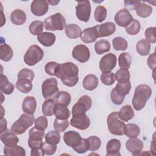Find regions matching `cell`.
I'll use <instances>...</instances> for the list:
<instances>
[{
	"mask_svg": "<svg viewBox=\"0 0 156 156\" xmlns=\"http://www.w3.org/2000/svg\"><path fill=\"white\" fill-rule=\"evenodd\" d=\"M79 68L72 62L58 64L55 76L59 78L62 83L69 87L75 86L79 81Z\"/></svg>",
	"mask_w": 156,
	"mask_h": 156,
	"instance_id": "6da1fadb",
	"label": "cell"
},
{
	"mask_svg": "<svg viewBox=\"0 0 156 156\" xmlns=\"http://www.w3.org/2000/svg\"><path fill=\"white\" fill-rule=\"evenodd\" d=\"M151 94L152 89L149 85L141 84L137 86L135 90L132 99V105L133 108L137 111L143 109Z\"/></svg>",
	"mask_w": 156,
	"mask_h": 156,
	"instance_id": "7a4b0ae2",
	"label": "cell"
},
{
	"mask_svg": "<svg viewBox=\"0 0 156 156\" xmlns=\"http://www.w3.org/2000/svg\"><path fill=\"white\" fill-rule=\"evenodd\" d=\"M35 122V118L33 115L27 113H23L20 118L16 121L10 128V132L16 135H21Z\"/></svg>",
	"mask_w": 156,
	"mask_h": 156,
	"instance_id": "3957f363",
	"label": "cell"
},
{
	"mask_svg": "<svg viewBox=\"0 0 156 156\" xmlns=\"http://www.w3.org/2000/svg\"><path fill=\"white\" fill-rule=\"evenodd\" d=\"M107 122L108 129L112 134L119 136L124 134V128L125 123L119 118L118 112H113L109 114L107 117Z\"/></svg>",
	"mask_w": 156,
	"mask_h": 156,
	"instance_id": "277c9868",
	"label": "cell"
},
{
	"mask_svg": "<svg viewBox=\"0 0 156 156\" xmlns=\"http://www.w3.org/2000/svg\"><path fill=\"white\" fill-rule=\"evenodd\" d=\"M44 29L47 30H62L66 27V20L60 13H56L46 18L43 23Z\"/></svg>",
	"mask_w": 156,
	"mask_h": 156,
	"instance_id": "5b68a950",
	"label": "cell"
},
{
	"mask_svg": "<svg viewBox=\"0 0 156 156\" xmlns=\"http://www.w3.org/2000/svg\"><path fill=\"white\" fill-rule=\"evenodd\" d=\"M41 91L42 95L46 100H55L59 92L57 80L54 77L46 79L42 83Z\"/></svg>",
	"mask_w": 156,
	"mask_h": 156,
	"instance_id": "8992f818",
	"label": "cell"
},
{
	"mask_svg": "<svg viewBox=\"0 0 156 156\" xmlns=\"http://www.w3.org/2000/svg\"><path fill=\"white\" fill-rule=\"evenodd\" d=\"M44 56L42 49L36 44L30 46L24 55V63L29 66H34L40 62Z\"/></svg>",
	"mask_w": 156,
	"mask_h": 156,
	"instance_id": "52a82bcc",
	"label": "cell"
},
{
	"mask_svg": "<svg viewBox=\"0 0 156 156\" xmlns=\"http://www.w3.org/2000/svg\"><path fill=\"white\" fill-rule=\"evenodd\" d=\"M91 105L92 101L89 96H81L72 108L73 116L86 113V112L91 108Z\"/></svg>",
	"mask_w": 156,
	"mask_h": 156,
	"instance_id": "ba28073f",
	"label": "cell"
},
{
	"mask_svg": "<svg viewBox=\"0 0 156 156\" xmlns=\"http://www.w3.org/2000/svg\"><path fill=\"white\" fill-rule=\"evenodd\" d=\"M76 16L81 21L87 22L91 15V4L89 1H78L76 6Z\"/></svg>",
	"mask_w": 156,
	"mask_h": 156,
	"instance_id": "9c48e42d",
	"label": "cell"
},
{
	"mask_svg": "<svg viewBox=\"0 0 156 156\" xmlns=\"http://www.w3.org/2000/svg\"><path fill=\"white\" fill-rule=\"evenodd\" d=\"M116 62L117 58L114 54H107L99 61V69L102 73H111L115 67Z\"/></svg>",
	"mask_w": 156,
	"mask_h": 156,
	"instance_id": "30bf717a",
	"label": "cell"
},
{
	"mask_svg": "<svg viewBox=\"0 0 156 156\" xmlns=\"http://www.w3.org/2000/svg\"><path fill=\"white\" fill-rule=\"evenodd\" d=\"M73 57L80 63L87 62L90 57V52L88 48L84 44L76 46L72 51Z\"/></svg>",
	"mask_w": 156,
	"mask_h": 156,
	"instance_id": "8fae6325",
	"label": "cell"
},
{
	"mask_svg": "<svg viewBox=\"0 0 156 156\" xmlns=\"http://www.w3.org/2000/svg\"><path fill=\"white\" fill-rule=\"evenodd\" d=\"M71 125L79 130H85L90 126V119L86 113L73 116L70 120Z\"/></svg>",
	"mask_w": 156,
	"mask_h": 156,
	"instance_id": "7c38bea8",
	"label": "cell"
},
{
	"mask_svg": "<svg viewBox=\"0 0 156 156\" xmlns=\"http://www.w3.org/2000/svg\"><path fill=\"white\" fill-rule=\"evenodd\" d=\"M114 20L118 26L126 27L132 21L133 17L129 10L123 9L116 13Z\"/></svg>",
	"mask_w": 156,
	"mask_h": 156,
	"instance_id": "4fadbf2b",
	"label": "cell"
},
{
	"mask_svg": "<svg viewBox=\"0 0 156 156\" xmlns=\"http://www.w3.org/2000/svg\"><path fill=\"white\" fill-rule=\"evenodd\" d=\"M49 9L48 1L45 0H34L30 5L32 13L37 16H41L46 14Z\"/></svg>",
	"mask_w": 156,
	"mask_h": 156,
	"instance_id": "5bb4252c",
	"label": "cell"
},
{
	"mask_svg": "<svg viewBox=\"0 0 156 156\" xmlns=\"http://www.w3.org/2000/svg\"><path fill=\"white\" fill-rule=\"evenodd\" d=\"M126 147L132 155H138L143 150V143L137 138H130L126 143Z\"/></svg>",
	"mask_w": 156,
	"mask_h": 156,
	"instance_id": "9a60e30c",
	"label": "cell"
},
{
	"mask_svg": "<svg viewBox=\"0 0 156 156\" xmlns=\"http://www.w3.org/2000/svg\"><path fill=\"white\" fill-rule=\"evenodd\" d=\"M80 38L82 41L85 43H91L95 41L99 38L96 26L85 29L82 32Z\"/></svg>",
	"mask_w": 156,
	"mask_h": 156,
	"instance_id": "2e32d148",
	"label": "cell"
},
{
	"mask_svg": "<svg viewBox=\"0 0 156 156\" xmlns=\"http://www.w3.org/2000/svg\"><path fill=\"white\" fill-rule=\"evenodd\" d=\"M82 140L80 135L76 131L69 130L66 132L63 135V141L65 144L71 147L78 145Z\"/></svg>",
	"mask_w": 156,
	"mask_h": 156,
	"instance_id": "e0dca14e",
	"label": "cell"
},
{
	"mask_svg": "<svg viewBox=\"0 0 156 156\" xmlns=\"http://www.w3.org/2000/svg\"><path fill=\"white\" fill-rule=\"evenodd\" d=\"M99 37H108L113 34L116 30V26L115 24L110 21L105 22L102 23V24L96 26Z\"/></svg>",
	"mask_w": 156,
	"mask_h": 156,
	"instance_id": "ac0fdd59",
	"label": "cell"
},
{
	"mask_svg": "<svg viewBox=\"0 0 156 156\" xmlns=\"http://www.w3.org/2000/svg\"><path fill=\"white\" fill-rule=\"evenodd\" d=\"M121 142L118 139H112L108 141L106 145V155L107 156H117L121 155L119 150L121 148Z\"/></svg>",
	"mask_w": 156,
	"mask_h": 156,
	"instance_id": "d6986e66",
	"label": "cell"
},
{
	"mask_svg": "<svg viewBox=\"0 0 156 156\" xmlns=\"http://www.w3.org/2000/svg\"><path fill=\"white\" fill-rule=\"evenodd\" d=\"M37 107V101L34 96H26L22 104V109L24 113L33 115Z\"/></svg>",
	"mask_w": 156,
	"mask_h": 156,
	"instance_id": "ffe728a7",
	"label": "cell"
},
{
	"mask_svg": "<svg viewBox=\"0 0 156 156\" xmlns=\"http://www.w3.org/2000/svg\"><path fill=\"white\" fill-rule=\"evenodd\" d=\"M1 140L4 146L7 147L15 146L19 141V139L16 136V134L9 131L1 133Z\"/></svg>",
	"mask_w": 156,
	"mask_h": 156,
	"instance_id": "44dd1931",
	"label": "cell"
},
{
	"mask_svg": "<svg viewBox=\"0 0 156 156\" xmlns=\"http://www.w3.org/2000/svg\"><path fill=\"white\" fill-rule=\"evenodd\" d=\"M55 35L51 32H44L37 36L38 41L46 47H49L53 45L55 41Z\"/></svg>",
	"mask_w": 156,
	"mask_h": 156,
	"instance_id": "7402d4cb",
	"label": "cell"
},
{
	"mask_svg": "<svg viewBox=\"0 0 156 156\" xmlns=\"http://www.w3.org/2000/svg\"><path fill=\"white\" fill-rule=\"evenodd\" d=\"M82 85L87 90H94L98 85V78L94 74H88L84 77L82 82Z\"/></svg>",
	"mask_w": 156,
	"mask_h": 156,
	"instance_id": "603a6c76",
	"label": "cell"
},
{
	"mask_svg": "<svg viewBox=\"0 0 156 156\" xmlns=\"http://www.w3.org/2000/svg\"><path fill=\"white\" fill-rule=\"evenodd\" d=\"M10 20L15 25H22L26 21V15L22 10L16 9L11 13Z\"/></svg>",
	"mask_w": 156,
	"mask_h": 156,
	"instance_id": "cb8c5ba5",
	"label": "cell"
},
{
	"mask_svg": "<svg viewBox=\"0 0 156 156\" xmlns=\"http://www.w3.org/2000/svg\"><path fill=\"white\" fill-rule=\"evenodd\" d=\"M65 34L66 35L72 39L77 38L80 37L82 34V30L80 27L76 24H68L65 27Z\"/></svg>",
	"mask_w": 156,
	"mask_h": 156,
	"instance_id": "d4e9b609",
	"label": "cell"
},
{
	"mask_svg": "<svg viewBox=\"0 0 156 156\" xmlns=\"http://www.w3.org/2000/svg\"><path fill=\"white\" fill-rule=\"evenodd\" d=\"M118 116L121 120L127 122L134 116V111L130 105H126L118 112Z\"/></svg>",
	"mask_w": 156,
	"mask_h": 156,
	"instance_id": "484cf974",
	"label": "cell"
},
{
	"mask_svg": "<svg viewBox=\"0 0 156 156\" xmlns=\"http://www.w3.org/2000/svg\"><path fill=\"white\" fill-rule=\"evenodd\" d=\"M0 89L1 92L5 94H11L14 90V85L10 83L6 76L1 74Z\"/></svg>",
	"mask_w": 156,
	"mask_h": 156,
	"instance_id": "4316f807",
	"label": "cell"
},
{
	"mask_svg": "<svg viewBox=\"0 0 156 156\" xmlns=\"http://www.w3.org/2000/svg\"><path fill=\"white\" fill-rule=\"evenodd\" d=\"M13 55L12 48L6 43H2L0 46V58L4 62L10 61Z\"/></svg>",
	"mask_w": 156,
	"mask_h": 156,
	"instance_id": "83f0119b",
	"label": "cell"
},
{
	"mask_svg": "<svg viewBox=\"0 0 156 156\" xmlns=\"http://www.w3.org/2000/svg\"><path fill=\"white\" fill-rule=\"evenodd\" d=\"M15 86L18 90L23 93H28L32 89V81L26 79H18Z\"/></svg>",
	"mask_w": 156,
	"mask_h": 156,
	"instance_id": "f1b7e54d",
	"label": "cell"
},
{
	"mask_svg": "<svg viewBox=\"0 0 156 156\" xmlns=\"http://www.w3.org/2000/svg\"><path fill=\"white\" fill-rule=\"evenodd\" d=\"M54 115L57 119H68L70 116V111L66 107L56 104L54 108Z\"/></svg>",
	"mask_w": 156,
	"mask_h": 156,
	"instance_id": "f546056e",
	"label": "cell"
},
{
	"mask_svg": "<svg viewBox=\"0 0 156 156\" xmlns=\"http://www.w3.org/2000/svg\"><path fill=\"white\" fill-rule=\"evenodd\" d=\"M140 133L139 126L135 124L129 123L125 124L124 133L129 138H136Z\"/></svg>",
	"mask_w": 156,
	"mask_h": 156,
	"instance_id": "4dcf8cb0",
	"label": "cell"
},
{
	"mask_svg": "<svg viewBox=\"0 0 156 156\" xmlns=\"http://www.w3.org/2000/svg\"><path fill=\"white\" fill-rule=\"evenodd\" d=\"M4 154L6 155H11V156H15V155L25 156L26 151L23 147L18 145H15L12 147L4 146Z\"/></svg>",
	"mask_w": 156,
	"mask_h": 156,
	"instance_id": "1f68e13d",
	"label": "cell"
},
{
	"mask_svg": "<svg viewBox=\"0 0 156 156\" xmlns=\"http://www.w3.org/2000/svg\"><path fill=\"white\" fill-rule=\"evenodd\" d=\"M136 49L140 55H147L150 52L151 44L146 39H142L138 41L136 43Z\"/></svg>",
	"mask_w": 156,
	"mask_h": 156,
	"instance_id": "d6a6232c",
	"label": "cell"
},
{
	"mask_svg": "<svg viewBox=\"0 0 156 156\" xmlns=\"http://www.w3.org/2000/svg\"><path fill=\"white\" fill-rule=\"evenodd\" d=\"M56 102L54 99L46 100L42 105V113L44 116H51L54 114Z\"/></svg>",
	"mask_w": 156,
	"mask_h": 156,
	"instance_id": "836d02e7",
	"label": "cell"
},
{
	"mask_svg": "<svg viewBox=\"0 0 156 156\" xmlns=\"http://www.w3.org/2000/svg\"><path fill=\"white\" fill-rule=\"evenodd\" d=\"M110 44L108 41L105 40H100L95 43L94 49L98 55H101L107 52L110 49Z\"/></svg>",
	"mask_w": 156,
	"mask_h": 156,
	"instance_id": "e575fe53",
	"label": "cell"
},
{
	"mask_svg": "<svg viewBox=\"0 0 156 156\" xmlns=\"http://www.w3.org/2000/svg\"><path fill=\"white\" fill-rule=\"evenodd\" d=\"M71 100V94L65 91H59L55 99L56 104H60L65 107H67L70 104Z\"/></svg>",
	"mask_w": 156,
	"mask_h": 156,
	"instance_id": "d590c367",
	"label": "cell"
},
{
	"mask_svg": "<svg viewBox=\"0 0 156 156\" xmlns=\"http://www.w3.org/2000/svg\"><path fill=\"white\" fill-rule=\"evenodd\" d=\"M152 12V7L144 2H141L139 7L136 10V13L140 17L146 18L149 17Z\"/></svg>",
	"mask_w": 156,
	"mask_h": 156,
	"instance_id": "8d00e7d4",
	"label": "cell"
},
{
	"mask_svg": "<svg viewBox=\"0 0 156 156\" xmlns=\"http://www.w3.org/2000/svg\"><path fill=\"white\" fill-rule=\"evenodd\" d=\"M132 62L131 55L127 52L121 53L118 57L119 66L121 68L128 69L130 67Z\"/></svg>",
	"mask_w": 156,
	"mask_h": 156,
	"instance_id": "74e56055",
	"label": "cell"
},
{
	"mask_svg": "<svg viewBox=\"0 0 156 156\" xmlns=\"http://www.w3.org/2000/svg\"><path fill=\"white\" fill-rule=\"evenodd\" d=\"M130 72L127 69L120 68L116 71L115 74L116 80L118 82L122 83H124L129 82L130 80Z\"/></svg>",
	"mask_w": 156,
	"mask_h": 156,
	"instance_id": "f35d334b",
	"label": "cell"
},
{
	"mask_svg": "<svg viewBox=\"0 0 156 156\" xmlns=\"http://www.w3.org/2000/svg\"><path fill=\"white\" fill-rule=\"evenodd\" d=\"M126 32L130 35H135L138 34L141 29V24L138 20L133 19L132 21L125 27Z\"/></svg>",
	"mask_w": 156,
	"mask_h": 156,
	"instance_id": "ab89813d",
	"label": "cell"
},
{
	"mask_svg": "<svg viewBox=\"0 0 156 156\" xmlns=\"http://www.w3.org/2000/svg\"><path fill=\"white\" fill-rule=\"evenodd\" d=\"M113 47L116 51H125L128 47V43L126 39L121 37H116L112 41Z\"/></svg>",
	"mask_w": 156,
	"mask_h": 156,
	"instance_id": "60d3db41",
	"label": "cell"
},
{
	"mask_svg": "<svg viewBox=\"0 0 156 156\" xmlns=\"http://www.w3.org/2000/svg\"><path fill=\"white\" fill-rule=\"evenodd\" d=\"M114 88L117 93L123 97H125L126 95L129 94L131 89V83L130 81L124 83L118 82Z\"/></svg>",
	"mask_w": 156,
	"mask_h": 156,
	"instance_id": "b9f144b4",
	"label": "cell"
},
{
	"mask_svg": "<svg viewBox=\"0 0 156 156\" xmlns=\"http://www.w3.org/2000/svg\"><path fill=\"white\" fill-rule=\"evenodd\" d=\"M43 23L41 21H34L32 22L29 27V32L34 35H39L43 30Z\"/></svg>",
	"mask_w": 156,
	"mask_h": 156,
	"instance_id": "7bdbcfd3",
	"label": "cell"
},
{
	"mask_svg": "<svg viewBox=\"0 0 156 156\" xmlns=\"http://www.w3.org/2000/svg\"><path fill=\"white\" fill-rule=\"evenodd\" d=\"M60 138L61 136L59 132L56 130L50 131L48 133H47L45 135L46 141L54 145H57L58 143H59Z\"/></svg>",
	"mask_w": 156,
	"mask_h": 156,
	"instance_id": "ee69618b",
	"label": "cell"
},
{
	"mask_svg": "<svg viewBox=\"0 0 156 156\" xmlns=\"http://www.w3.org/2000/svg\"><path fill=\"white\" fill-rule=\"evenodd\" d=\"M107 17V9L104 6L99 5L94 10V18L98 23H102Z\"/></svg>",
	"mask_w": 156,
	"mask_h": 156,
	"instance_id": "f6af8a7d",
	"label": "cell"
},
{
	"mask_svg": "<svg viewBox=\"0 0 156 156\" xmlns=\"http://www.w3.org/2000/svg\"><path fill=\"white\" fill-rule=\"evenodd\" d=\"M53 125L56 131L58 132H63L68 127L69 123L68 119H59L55 118Z\"/></svg>",
	"mask_w": 156,
	"mask_h": 156,
	"instance_id": "bcb514c9",
	"label": "cell"
},
{
	"mask_svg": "<svg viewBox=\"0 0 156 156\" xmlns=\"http://www.w3.org/2000/svg\"><path fill=\"white\" fill-rule=\"evenodd\" d=\"M87 139L89 143L90 151H95L100 148L101 145V141L99 137L96 136H91Z\"/></svg>",
	"mask_w": 156,
	"mask_h": 156,
	"instance_id": "7dc6e473",
	"label": "cell"
},
{
	"mask_svg": "<svg viewBox=\"0 0 156 156\" xmlns=\"http://www.w3.org/2000/svg\"><path fill=\"white\" fill-rule=\"evenodd\" d=\"M73 149L78 154L85 153L88 150H89V143L87 139L82 138L79 144L73 147Z\"/></svg>",
	"mask_w": 156,
	"mask_h": 156,
	"instance_id": "c3c4849f",
	"label": "cell"
},
{
	"mask_svg": "<svg viewBox=\"0 0 156 156\" xmlns=\"http://www.w3.org/2000/svg\"><path fill=\"white\" fill-rule=\"evenodd\" d=\"M100 79L102 83L105 85H111L113 84L116 80L115 74L113 73H102Z\"/></svg>",
	"mask_w": 156,
	"mask_h": 156,
	"instance_id": "681fc988",
	"label": "cell"
},
{
	"mask_svg": "<svg viewBox=\"0 0 156 156\" xmlns=\"http://www.w3.org/2000/svg\"><path fill=\"white\" fill-rule=\"evenodd\" d=\"M29 138L35 140H42L44 136V130H40L35 127H32L29 132Z\"/></svg>",
	"mask_w": 156,
	"mask_h": 156,
	"instance_id": "f907efd6",
	"label": "cell"
},
{
	"mask_svg": "<svg viewBox=\"0 0 156 156\" xmlns=\"http://www.w3.org/2000/svg\"><path fill=\"white\" fill-rule=\"evenodd\" d=\"M34 78V73L30 69L23 68L21 69L18 74V79H26L32 81Z\"/></svg>",
	"mask_w": 156,
	"mask_h": 156,
	"instance_id": "816d5d0a",
	"label": "cell"
},
{
	"mask_svg": "<svg viewBox=\"0 0 156 156\" xmlns=\"http://www.w3.org/2000/svg\"><path fill=\"white\" fill-rule=\"evenodd\" d=\"M48 122L45 116H41L35 120V127L40 130H44L48 127Z\"/></svg>",
	"mask_w": 156,
	"mask_h": 156,
	"instance_id": "f5cc1de1",
	"label": "cell"
},
{
	"mask_svg": "<svg viewBox=\"0 0 156 156\" xmlns=\"http://www.w3.org/2000/svg\"><path fill=\"white\" fill-rule=\"evenodd\" d=\"M41 148L45 154L48 155H51L55 154L57 150V145L52 144L45 141L43 143Z\"/></svg>",
	"mask_w": 156,
	"mask_h": 156,
	"instance_id": "db71d44e",
	"label": "cell"
},
{
	"mask_svg": "<svg viewBox=\"0 0 156 156\" xmlns=\"http://www.w3.org/2000/svg\"><path fill=\"white\" fill-rule=\"evenodd\" d=\"M155 27H150L146 29L144 32V35L146 40L151 43H155L156 42V38L155 36Z\"/></svg>",
	"mask_w": 156,
	"mask_h": 156,
	"instance_id": "11a10c76",
	"label": "cell"
},
{
	"mask_svg": "<svg viewBox=\"0 0 156 156\" xmlns=\"http://www.w3.org/2000/svg\"><path fill=\"white\" fill-rule=\"evenodd\" d=\"M110 98L112 102L116 105H121L122 102L124 101V98L121 95H119L118 93H116L115 88L112 90L110 93Z\"/></svg>",
	"mask_w": 156,
	"mask_h": 156,
	"instance_id": "9f6ffc18",
	"label": "cell"
},
{
	"mask_svg": "<svg viewBox=\"0 0 156 156\" xmlns=\"http://www.w3.org/2000/svg\"><path fill=\"white\" fill-rule=\"evenodd\" d=\"M58 63L55 62H48L44 66L46 73L52 76H55V71Z\"/></svg>",
	"mask_w": 156,
	"mask_h": 156,
	"instance_id": "6f0895ef",
	"label": "cell"
},
{
	"mask_svg": "<svg viewBox=\"0 0 156 156\" xmlns=\"http://www.w3.org/2000/svg\"><path fill=\"white\" fill-rule=\"evenodd\" d=\"M43 143L42 140H35L30 138H29L28 139V145L31 149H37L41 148Z\"/></svg>",
	"mask_w": 156,
	"mask_h": 156,
	"instance_id": "680465c9",
	"label": "cell"
},
{
	"mask_svg": "<svg viewBox=\"0 0 156 156\" xmlns=\"http://www.w3.org/2000/svg\"><path fill=\"white\" fill-rule=\"evenodd\" d=\"M140 1H124V7L126 9L129 10H136V9L140 5Z\"/></svg>",
	"mask_w": 156,
	"mask_h": 156,
	"instance_id": "91938a15",
	"label": "cell"
},
{
	"mask_svg": "<svg viewBox=\"0 0 156 156\" xmlns=\"http://www.w3.org/2000/svg\"><path fill=\"white\" fill-rule=\"evenodd\" d=\"M147 65L149 67L152 69H154L155 68V53L154 52L153 54H151L149 57L147 58Z\"/></svg>",
	"mask_w": 156,
	"mask_h": 156,
	"instance_id": "94428289",
	"label": "cell"
},
{
	"mask_svg": "<svg viewBox=\"0 0 156 156\" xmlns=\"http://www.w3.org/2000/svg\"><path fill=\"white\" fill-rule=\"evenodd\" d=\"M44 152L42 150V148L37 149H31L30 155L31 156H43L44 155Z\"/></svg>",
	"mask_w": 156,
	"mask_h": 156,
	"instance_id": "6125c7cd",
	"label": "cell"
},
{
	"mask_svg": "<svg viewBox=\"0 0 156 156\" xmlns=\"http://www.w3.org/2000/svg\"><path fill=\"white\" fill-rule=\"evenodd\" d=\"M7 130V121L5 118H1V133Z\"/></svg>",
	"mask_w": 156,
	"mask_h": 156,
	"instance_id": "be15d7a7",
	"label": "cell"
},
{
	"mask_svg": "<svg viewBox=\"0 0 156 156\" xmlns=\"http://www.w3.org/2000/svg\"><path fill=\"white\" fill-rule=\"evenodd\" d=\"M59 2V1H48V3L51 4L52 5H56Z\"/></svg>",
	"mask_w": 156,
	"mask_h": 156,
	"instance_id": "e7e4bbea",
	"label": "cell"
}]
</instances>
